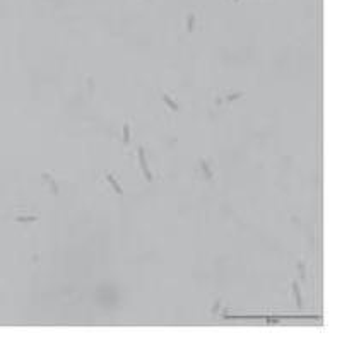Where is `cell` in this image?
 I'll use <instances>...</instances> for the list:
<instances>
[{"mask_svg": "<svg viewBox=\"0 0 342 345\" xmlns=\"http://www.w3.org/2000/svg\"><path fill=\"white\" fill-rule=\"evenodd\" d=\"M298 270H299V275H301V280H306L308 273H306V263L304 261H299L298 263Z\"/></svg>", "mask_w": 342, "mask_h": 345, "instance_id": "cell-7", "label": "cell"}, {"mask_svg": "<svg viewBox=\"0 0 342 345\" xmlns=\"http://www.w3.org/2000/svg\"><path fill=\"white\" fill-rule=\"evenodd\" d=\"M193 24H195V17L193 16H188V31H193Z\"/></svg>", "mask_w": 342, "mask_h": 345, "instance_id": "cell-9", "label": "cell"}, {"mask_svg": "<svg viewBox=\"0 0 342 345\" xmlns=\"http://www.w3.org/2000/svg\"><path fill=\"white\" fill-rule=\"evenodd\" d=\"M104 178H106V181H108L110 185H111V188H113V190H115V193H117V195H123V188H121V186H120V183H118V180H117V178H115V176H113V174H110V172H106V174H104Z\"/></svg>", "mask_w": 342, "mask_h": 345, "instance_id": "cell-3", "label": "cell"}, {"mask_svg": "<svg viewBox=\"0 0 342 345\" xmlns=\"http://www.w3.org/2000/svg\"><path fill=\"white\" fill-rule=\"evenodd\" d=\"M200 171L203 172V176L207 181H214L216 180V171L211 168V161H200Z\"/></svg>", "mask_w": 342, "mask_h": 345, "instance_id": "cell-2", "label": "cell"}, {"mask_svg": "<svg viewBox=\"0 0 342 345\" xmlns=\"http://www.w3.org/2000/svg\"><path fill=\"white\" fill-rule=\"evenodd\" d=\"M130 138H132V128H130V121L127 120L125 125H123V144L125 145L130 144Z\"/></svg>", "mask_w": 342, "mask_h": 345, "instance_id": "cell-6", "label": "cell"}, {"mask_svg": "<svg viewBox=\"0 0 342 345\" xmlns=\"http://www.w3.org/2000/svg\"><path fill=\"white\" fill-rule=\"evenodd\" d=\"M137 152H139V162H140V168H142L144 176H146L147 181H152V180H154V174L151 172V169H149V166H147V161H146V147L139 145Z\"/></svg>", "mask_w": 342, "mask_h": 345, "instance_id": "cell-1", "label": "cell"}, {"mask_svg": "<svg viewBox=\"0 0 342 345\" xmlns=\"http://www.w3.org/2000/svg\"><path fill=\"white\" fill-rule=\"evenodd\" d=\"M291 287H293V296H294V299H296V308H301L304 306L303 304V297H301V290H299V285H298V282L296 280H293V284H291Z\"/></svg>", "mask_w": 342, "mask_h": 345, "instance_id": "cell-4", "label": "cell"}, {"mask_svg": "<svg viewBox=\"0 0 342 345\" xmlns=\"http://www.w3.org/2000/svg\"><path fill=\"white\" fill-rule=\"evenodd\" d=\"M161 98H163V101H164V103L169 106V109H171V111H180V106H178V103H176V101H175L169 94H166V92H161Z\"/></svg>", "mask_w": 342, "mask_h": 345, "instance_id": "cell-5", "label": "cell"}, {"mask_svg": "<svg viewBox=\"0 0 342 345\" xmlns=\"http://www.w3.org/2000/svg\"><path fill=\"white\" fill-rule=\"evenodd\" d=\"M17 222H36L38 215H22V217H16Z\"/></svg>", "mask_w": 342, "mask_h": 345, "instance_id": "cell-8", "label": "cell"}]
</instances>
